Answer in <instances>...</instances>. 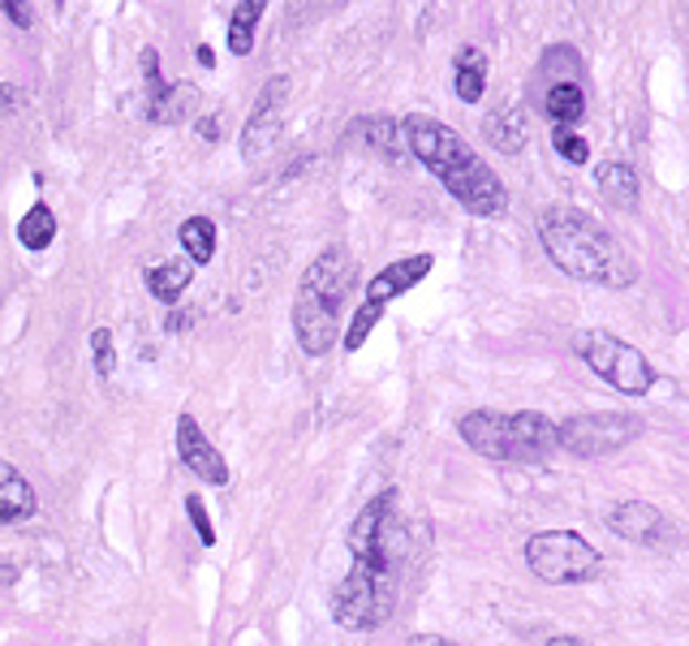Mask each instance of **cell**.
<instances>
[{"instance_id":"obj_18","label":"cell","mask_w":689,"mask_h":646,"mask_svg":"<svg viewBox=\"0 0 689 646\" xmlns=\"http://www.w3.org/2000/svg\"><path fill=\"white\" fill-rule=\"evenodd\" d=\"M452 86H457V100L461 104H483L487 91V56L479 48H457L452 56Z\"/></svg>"},{"instance_id":"obj_6","label":"cell","mask_w":689,"mask_h":646,"mask_svg":"<svg viewBox=\"0 0 689 646\" xmlns=\"http://www.w3.org/2000/svg\"><path fill=\"white\" fill-rule=\"evenodd\" d=\"M573 350L620 397H647L655 388V366L647 363V354L634 350L629 341L612 336L608 327H582L573 336Z\"/></svg>"},{"instance_id":"obj_2","label":"cell","mask_w":689,"mask_h":646,"mask_svg":"<svg viewBox=\"0 0 689 646\" xmlns=\"http://www.w3.org/2000/svg\"><path fill=\"white\" fill-rule=\"evenodd\" d=\"M401 138H406L409 156L422 164L470 216L491 220V216H500V211L509 207V190H504V181L495 177V168H491L452 125L414 113V117H406V125H401Z\"/></svg>"},{"instance_id":"obj_19","label":"cell","mask_w":689,"mask_h":646,"mask_svg":"<svg viewBox=\"0 0 689 646\" xmlns=\"http://www.w3.org/2000/svg\"><path fill=\"white\" fill-rule=\"evenodd\" d=\"M358 138H363L366 147H384V160L393 164H406V138H401V125L388 122V117H358V129H354Z\"/></svg>"},{"instance_id":"obj_29","label":"cell","mask_w":689,"mask_h":646,"mask_svg":"<svg viewBox=\"0 0 689 646\" xmlns=\"http://www.w3.org/2000/svg\"><path fill=\"white\" fill-rule=\"evenodd\" d=\"M406 646H457V643H448V638H440V634H414Z\"/></svg>"},{"instance_id":"obj_5","label":"cell","mask_w":689,"mask_h":646,"mask_svg":"<svg viewBox=\"0 0 689 646\" xmlns=\"http://www.w3.org/2000/svg\"><path fill=\"white\" fill-rule=\"evenodd\" d=\"M466 448H474L487 461H509V466H543L556 452V423L518 409V414H500V409H470L457 423Z\"/></svg>"},{"instance_id":"obj_1","label":"cell","mask_w":689,"mask_h":646,"mask_svg":"<svg viewBox=\"0 0 689 646\" xmlns=\"http://www.w3.org/2000/svg\"><path fill=\"white\" fill-rule=\"evenodd\" d=\"M397 487H384L354 518L349 543V573L332 591V621L341 629H379L397 607Z\"/></svg>"},{"instance_id":"obj_24","label":"cell","mask_w":689,"mask_h":646,"mask_svg":"<svg viewBox=\"0 0 689 646\" xmlns=\"http://www.w3.org/2000/svg\"><path fill=\"white\" fill-rule=\"evenodd\" d=\"M379 320H384V311L379 306H370V302H358V311L349 315V327H345V350H363L366 336L379 327Z\"/></svg>"},{"instance_id":"obj_10","label":"cell","mask_w":689,"mask_h":646,"mask_svg":"<svg viewBox=\"0 0 689 646\" xmlns=\"http://www.w3.org/2000/svg\"><path fill=\"white\" fill-rule=\"evenodd\" d=\"M177 457H181V466H190V475L203 479L207 487L229 483V466H225L220 448L207 440V431H199V423H195L190 414L177 418Z\"/></svg>"},{"instance_id":"obj_32","label":"cell","mask_w":689,"mask_h":646,"mask_svg":"<svg viewBox=\"0 0 689 646\" xmlns=\"http://www.w3.org/2000/svg\"><path fill=\"white\" fill-rule=\"evenodd\" d=\"M547 646H591V643L577 638V634H556V638H547Z\"/></svg>"},{"instance_id":"obj_28","label":"cell","mask_w":689,"mask_h":646,"mask_svg":"<svg viewBox=\"0 0 689 646\" xmlns=\"http://www.w3.org/2000/svg\"><path fill=\"white\" fill-rule=\"evenodd\" d=\"M0 9L13 18V27H22V31H31L35 27V9L31 4H18V0H0Z\"/></svg>"},{"instance_id":"obj_11","label":"cell","mask_w":689,"mask_h":646,"mask_svg":"<svg viewBox=\"0 0 689 646\" xmlns=\"http://www.w3.org/2000/svg\"><path fill=\"white\" fill-rule=\"evenodd\" d=\"M436 268V254H406V259H397V263H388L375 281L366 284V298L370 306H388L393 298H401V293H414V284L427 281V272Z\"/></svg>"},{"instance_id":"obj_14","label":"cell","mask_w":689,"mask_h":646,"mask_svg":"<svg viewBox=\"0 0 689 646\" xmlns=\"http://www.w3.org/2000/svg\"><path fill=\"white\" fill-rule=\"evenodd\" d=\"M483 134H487V143H491L495 152L518 156V152L526 147V138H530L526 108H522V104H500V108H491V113H487V122H483Z\"/></svg>"},{"instance_id":"obj_30","label":"cell","mask_w":689,"mask_h":646,"mask_svg":"<svg viewBox=\"0 0 689 646\" xmlns=\"http://www.w3.org/2000/svg\"><path fill=\"white\" fill-rule=\"evenodd\" d=\"M18 582V565L9 556H0V586H13Z\"/></svg>"},{"instance_id":"obj_33","label":"cell","mask_w":689,"mask_h":646,"mask_svg":"<svg viewBox=\"0 0 689 646\" xmlns=\"http://www.w3.org/2000/svg\"><path fill=\"white\" fill-rule=\"evenodd\" d=\"M9 113H13V91L0 86V117H9Z\"/></svg>"},{"instance_id":"obj_16","label":"cell","mask_w":689,"mask_h":646,"mask_svg":"<svg viewBox=\"0 0 689 646\" xmlns=\"http://www.w3.org/2000/svg\"><path fill=\"white\" fill-rule=\"evenodd\" d=\"M595 186H599V195L616 207V211H634L638 199H643V190H638V173H634V164L629 160H604L595 168Z\"/></svg>"},{"instance_id":"obj_31","label":"cell","mask_w":689,"mask_h":646,"mask_svg":"<svg viewBox=\"0 0 689 646\" xmlns=\"http://www.w3.org/2000/svg\"><path fill=\"white\" fill-rule=\"evenodd\" d=\"M195 61H199L203 70H216V52H211L207 43H199V48H195Z\"/></svg>"},{"instance_id":"obj_20","label":"cell","mask_w":689,"mask_h":646,"mask_svg":"<svg viewBox=\"0 0 689 646\" xmlns=\"http://www.w3.org/2000/svg\"><path fill=\"white\" fill-rule=\"evenodd\" d=\"M177 238H181L186 259H190L195 268H199V263H211V254H216V220H211V216H190V220H181Z\"/></svg>"},{"instance_id":"obj_4","label":"cell","mask_w":689,"mask_h":646,"mask_svg":"<svg viewBox=\"0 0 689 646\" xmlns=\"http://www.w3.org/2000/svg\"><path fill=\"white\" fill-rule=\"evenodd\" d=\"M354 281H358V259L345 246H327L320 259H311L293 298V336L302 354L324 358L341 341V306Z\"/></svg>"},{"instance_id":"obj_27","label":"cell","mask_w":689,"mask_h":646,"mask_svg":"<svg viewBox=\"0 0 689 646\" xmlns=\"http://www.w3.org/2000/svg\"><path fill=\"white\" fill-rule=\"evenodd\" d=\"M186 513H190V522H195V530H199V543L211 548V543H216V525H211V518H207L203 500H199V496H186Z\"/></svg>"},{"instance_id":"obj_26","label":"cell","mask_w":689,"mask_h":646,"mask_svg":"<svg viewBox=\"0 0 689 646\" xmlns=\"http://www.w3.org/2000/svg\"><path fill=\"white\" fill-rule=\"evenodd\" d=\"M552 143H556V152H561L568 164H586V156H591L586 138H582V134H573V129H552Z\"/></svg>"},{"instance_id":"obj_7","label":"cell","mask_w":689,"mask_h":646,"mask_svg":"<svg viewBox=\"0 0 689 646\" xmlns=\"http://www.w3.org/2000/svg\"><path fill=\"white\" fill-rule=\"evenodd\" d=\"M526 565L547 586H577L599 577L604 556L577 530H539L526 539Z\"/></svg>"},{"instance_id":"obj_15","label":"cell","mask_w":689,"mask_h":646,"mask_svg":"<svg viewBox=\"0 0 689 646\" xmlns=\"http://www.w3.org/2000/svg\"><path fill=\"white\" fill-rule=\"evenodd\" d=\"M35 504H40L35 487L0 457V525H18L27 518H35Z\"/></svg>"},{"instance_id":"obj_34","label":"cell","mask_w":689,"mask_h":646,"mask_svg":"<svg viewBox=\"0 0 689 646\" xmlns=\"http://www.w3.org/2000/svg\"><path fill=\"white\" fill-rule=\"evenodd\" d=\"M216 122H220V117H207V122L199 125V134H203V138H220V125Z\"/></svg>"},{"instance_id":"obj_12","label":"cell","mask_w":689,"mask_h":646,"mask_svg":"<svg viewBox=\"0 0 689 646\" xmlns=\"http://www.w3.org/2000/svg\"><path fill=\"white\" fill-rule=\"evenodd\" d=\"M143 74H147V117L156 125H168L181 117V108L195 100V91H190V82H177V86H168L160 79V56H156V48H147L143 52Z\"/></svg>"},{"instance_id":"obj_22","label":"cell","mask_w":689,"mask_h":646,"mask_svg":"<svg viewBox=\"0 0 689 646\" xmlns=\"http://www.w3.org/2000/svg\"><path fill=\"white\" fill-rule=\"evenodd\" d=\"M52 238H56V216H52L48 202H35V207L22 216V225H18V242L27 246V250H48Z\"/></svg>"},{"instance_id":"obj_3","label":"cell","mask_w":689,"mask_h":646,"mask_svg":"<svg viewBox=\"0 0 689 646\" xmlns=\"http://www.w3.org/2000/svg\"><path fill=\"white\" fill-rule=\"evenodd\" d=\"M539 242L547 250V259L573 281L604 284V289H629L638 281V263L629 246L577 207L539 211Z\"/></svg>"},{"instance_id":"obj_8","label":"cell","mask_w":689,"mask_h":646,"mask_svg":"<svg viewBox=\"0 0 689 646\" xmlns=\"http://www.w3.org/2000/svg\"><path fill=\"white\" fill-rule=\"evenodd\" d=\"M643 418L638 414H620V409H604V414H573L556 427V448H565L573 457H608L629 440H638Z\"/></svg>"},{"instance_id":"obj_23","label":"cell","mask_w":689,"mask_h":646,"mask_svg":"<svg viewBox=\"0 0 689 646\" xmlns=\"http://www.w3.org/2000/svg\"><path fill=\"white\" fill-rule=\"evenodd\" d=\"M263 9H268L263 0H246V4L233 9V18H229V52H238V56L254 52V22H259Z\"/></svg>"},{"instance_id":"obj_25","label":"cell","mask_w":689,"mask_h":646,"mask_svg":"<svg viewBox=\"0 0 689 646\" xmlns=\"http://www.w3.org/2000/svg\"><path fill=\"white\" fill-rule=\"evenodd\" d=\"M91 358H95L100 379H108V375L117 371V341H113L108 327H95V332H91Z\"/></svg>"},{"instance_id":"obj_21","label":"cell","mask_w":689,"mask_h":646,"mask_svg":"<svg viewBox=\"0 0 689 646\" xmlns=\"http://www.w3.org/2000/svg\"><path fill=\"white\" fill-rule=\"evenodd\" d=\"M586 113V95L577 82H556L547 91V117L556 122V129H573V122H582Z\"/></svg>"},{"instance_id":"obj_13","label":"cell","mask_w":689,"mask_h":646,"mask_svg":"<svg viewBox=\"0 0 689 646\" xmlns=\"http://www.w3.org/2000/svg\"><path fill=\"white\" fill-rule=\"evenodd\" d=\"M608 530L620 534V539H629V543H659L668 522L647 500H620L616 509H608Z\"/></svg>"},{"instance_id":"obj_17","label":"cell","mask_w":689,"mask_h":646,"mask_svg":"<svg viewBox=\"0 0 689 646\" xmlns=\"http://www.w3.org/2000/svg\"><path fill=\"white\" fill-rule=\"evenodd\" d=\"M143 281H147V293L156 298V302H164V306H173L186 289H190V281H195V263L190 259H168V263H152L147 272H143Z\"/></svg>"},{"instance_id":"obj_9","label":"cell","mask_w":689,"mask_h":646,"mask_svg":"<svg viewBox=\"0 0 689 646\" xmlns=\"http://www.w3.org/2000/svg\"><path fill=\"white\" fill-rule=\"evenodd\" d=\"M284 104H289V79H268L263 95L254 100L250 108V122L242 125V156L246 160H263L276 138H281V125H284Z\"/></svg>"}]
</instances>
